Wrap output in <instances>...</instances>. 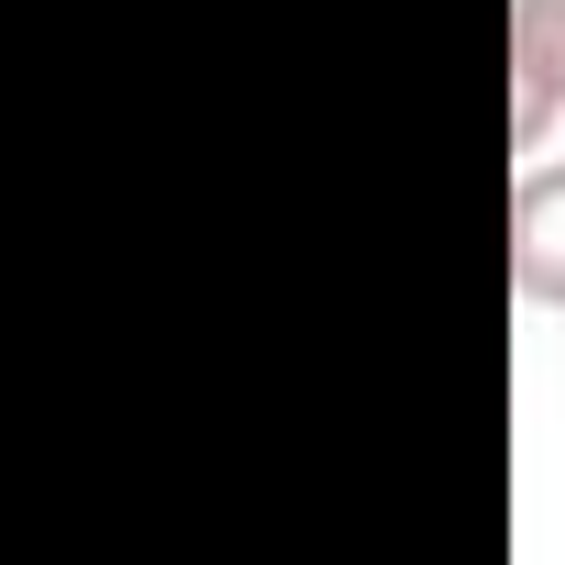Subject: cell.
Here are the masks:
<instances>
[{
	"label": "cell",
	"mask_w": 565,
	"mask_h": 565,
	"mask_svg": "<svg viewBox=\"0 0 565 565\" xmlns=\"http://www.w3.org/2000/svg\"><path fill=\"white\" fill-rule=\"evenodd\" d=\"M565 122V0H510V145L532 156Z\"/></svg>",
	"instance_id": "6da1fadb"
},
{
	"label": "cell",
	"mask_w": 565,
	"mask_h": 565,
	"mask_svg": "<svg viewBox=\"0 0 565 565\" xmlns=\"http://www.w3.org/2000/svg\"><path fill=\"white\" fill-rule=\"evenodd\" d=\"M510 289L532 311H565V156L521 167L510 189Z\"/></svg>",
	"instance_id": "7a4b0ae2"
}]
</instances>
